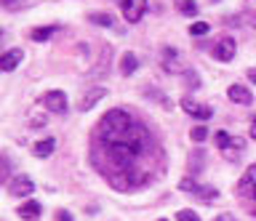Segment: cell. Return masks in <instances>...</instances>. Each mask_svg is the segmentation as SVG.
Segmentation results:
<instances>
[{"instance_id": "obj_1", "label": "cell", "mask_w": 256, "mask_h": 221, "mask_svg": "<svg viewBox=\"0 0 256 221\" xmlns=\"http://www.w3.org/2000/svg\"><path fill=\"white\" fill-rule=\"evenodd\" d=\"M152 136L144 125L126 109H110L99 120L96 128V160L104 157L107 168L104 173L112 176V184L118 179H134L139 187L147 179L144 157L150 155Z\"/></svg>"}, {"instance_id": "obj_2", "label": "cell", "mask_w": 256, "mask_h": 221, "mask_svg": "<svg viewBox=\"0 0 256 221\" xmlns=\"http://www.w3.org/2000/svg\"><path fill=\"white\" fill-rule=\"evenodd\" d=\"M235 53H238V45H235V37H230V35L219 37V43L214 45V59H219V61H232Z\"/></svg>"}, {"instance_id": "obj_3", "label": "cell", "mask_w": 256, "mask_h": 221, "mask_svg": "<svg viewBox=\"0 0 256 221\" xmlns=\"http://www.w3.org/2000/svg\"><path fill=\"white\" fill-rule=\"evenodd\" d=\"M144 11H147V0H123V16H126L128 24L142 21Z\"/></svg>"}, {"instance_id": "obj_4", "label": "cell", "mask_w": 256, "mask_h": 221, "mask_svg": "<svg viewBox=\"0 0 256 221\" xmlns=\"http://www.w3.org/2000/svg\"><path fill=\"white\" fill-rule=\"evenodd\" d=\"M182 109H184L187 115L198 117V120H208V117L214 115V109H211V107L198 104V101H195V99H190V96H184V99H182Z\"/></svg>"}, {"instance_id": "obj_5", "label": "cell", "mask_w": 256, "mask_h": 221, "mask_svg": "<svg viewBox=\"0 0 256 221\" xmlns=\"http://www.w3.org/2000/svg\"><path fill=\"white\" fill-rule=\"evenodd\" d=\"M104 96H107V88L96 85V88H91V91H86V93H83V99L78 101V109H80V112H88V109L96 107V104H99V101H102Z\"/></svg>"}, {"instance_id": "obj_6", "label": "cell", "mask_w": 256, "mask_h": 221, "mask_svg": "<svg viewBox=\"0 0 256 221\" xmlns=\"http://www.w3.org/2000/svg\"><path fill=\"white\" fill-rule=\"evenodd\" d=\"M8 192H11V197H30L32 192H35V181L22 176V179H14L11 187H8Z\"/></svg>"}, {"instance_id": "obj_7", "label": "cell", "mask_w": 256, "mask_h": 221, "mask_svg": "<svg viewBox=\"0 0 256 221\" xmlns=\"http://www.w3.org/2000/svg\"><path fill=\"white\" fill-rule=\"evenodd\" d=\"M46 107L56 115L67 112V96H64V91H48L46 93Z\"/></svg>"}, {"instance_id": "obj_8", "label": "cell", "mask_w": 256, "mask_h": 221, "mask_svg": "<svg viewBox=\"0 0 256 221\" xmlns=\"http://www.w3.org/2000/svg\"><path fill=\"white\" fill-rule=\"evenodd\" d=\"M19 64H22V51L19 48H11L0 56V72H11V69H16Z\"/></svg>"}, {"instance_id": "obj_9", "label": "cell", "mask_w": 256, "mask_h": 221, "mask_svg": "<svg viewBox=\"0 0 256 221\" xmlns=\"http://www.w3.org/2000/svg\"><path fill=\"white\" fill-rule=\"evenodd\" d=\"M227 96H230V101H235V104H251V101H254L251 91H248L246 85H238V83L227 88Z\"/></svg>"}, {"instance_id": "obj_10", "label": "cell", "mask_w": 256, "mask_h": 221, "mask_svg": "<svg viewBox=\"0 0 256 221\" xmlns=\"http://www.w3.org/2000/svg\"><path fill=\"white\" fill-rule=\"evenodd\" d=\"M163 69L166 72H187V69L182 67V61H179V53H176L174 48L163 51Z\"/></svg>"}, {"instance_id": "obj_11", "label": "cell", "mask_w": 256, "mask_h": 221, "mask_svg": "<svg viewBox=\"0 0 256 221\" xmlns=\"http://www.w3.org/2000/svg\"><path fill=\"white\" fill-rule=\"evenodd\" d=\"M19 216H22V221H38L40 219V203L27 200L24 205H19Z\"/></svg>"}, {"instance_id": "obj_12", "label": "cell", "mask_w": 256, "mask_h": 221, "mask_svg": "<svg viewBox=\"0 0 256 221\" xmlns=\"http://www.w3.org/2000/svg\"><path fill=\"white\" fill-rule=\"evenodd\" d=\"M214 141H216V147H219V149H224V152H227L230 147L243 149V141H235V139H232L227 131H216V133H214Z\"/></svg>"}, {"instance_id": "obj_13", "label": "cell", "mask_w": 256, "mask_h": 221, "mask_svg": "<svg viewBox=\"0 0 256 221\" xmlns=\"http://www.w3.org/2000/svg\"><path fill=\"white\" fill-rule=\"evenodd\" d=\"M56 29H59L56 24H48V27H35V29L30 32V37H32L35 43H43V40H48V37H51V35L56 32Z\"/></svg>"}, {"instance_id": "obj_14", "label": "cell", "mask_w": 256, "mask_h": 221, "mask_svg": "<svg viewBox=\"0 0 256 221\" xmlns=\"http://www.w3.org/2000/svg\"><path fill=\"white\" fill-rule=\"evenodd\" d=\"M54 149H56V141L54 139H43V141L35 144V157H40V160H43V157H51Z\"/></svg>"}, {"instance_id": "obj_15", "label": "cell", "mask_w": 256, "mask_h": 221, "mask_svg": "<svg viewBox=\"0 0 256 221\" xmlns=\"http://www.w3.org/2000/svg\"><path fill=\"white\" fill-rule=\"evenodd\" d=\"M136 67H139V59H136L134 53H126V56L120 59V72L123 75H134Z\"/></svg>"}, {"instance_id": "obj_16", "label": "cell", "mask_w": 256, "mask_h": 221, "mask_svg": "<svg viewBox=\"0 0 256 221\" xmlns=\"http://www.w3.org/2000/svg\"><path fill=\"white\" fill-rule=\"evenodd\" d=\"M176 8H179V13H184V16H198V3L195 0H174Z\"/></svg>"}, {"instance_id": "obj_17", "label": "cell", "mask_w": 256, "mask_h": 221, "mask_svg": "<svg viewBox=\"0 0 256 221\" xmlns=\"http://www.w3.org/2000/svg\"><path fill=\"white\" fill-rule=\"evenodd\" d=\"M195 195H198L200 203H214L216 197H219V189H216V187H198Z\"/></svg>"}, {"instance_id": "obj_18", "label": "cell", "mask_w": 256, "mask_h": 221, "mask_svg": "<svg viewBox=\"0 0 256 221\" xmlns=\"http://www.w3.org/2000/svg\"><path fill=\"white\" fill-rule=\"evenodd\" d=\"M254 187H256V165H251V168L246 171V176L238 184V189H240V192H248V189H254Z\"/></svg>"}, {"instance_id": "obj_19", "label": "cell", "mask_w": 256, "mask_h": 221, "mask_svg": "<svg viewBox=\"0 0 256 221\" xmlns=\"http://www.w3.org/2000/svg\"><path fill=\"white\" fill-rule=\"evenodd\" d=\"M88 21H94V24H99V27H112L115 24V19H112L110 13H91Z\"/></svg>"}, {"instance_id": "obj_20", "label": "cell", "mask_w": 256, "mask_h": 221, "mask_svg": "<svg viewBox=\"0 0 256 221\" xmlns=\"http://www.w3.org/2000/svg\"><path fill=\"white\" fill-rule=\"evenodd\" d=\"M208 29H211V27H208L206 21H195V24L190 27V35H195V37H203V35H208Z\"/></svg>"}, {"instance_id": "obj_21", "label": "cell", "mask_w": 256, "mask_h": 221, "mask_svg": "<svg viewBox=\"0 0 256 221\" xmlns=\"http://www.w3.org/2000/svg\"><path fill=\"white\" fill-rule=\"evenodd\" d=\"M176 221H200V216H198L195 211L184 208V211H179V213H176Z\"/></svg>"}, {"instance_id": "obj_22", "label": "cell", "mask_w": 256, "mask_h": 221, "mask_svg": "<svg viewBox=\"0 0 256 221\" xmlns=\"http://www.w3.org/2000/svg\"><path fill=\"white\" fill-rule=\"evenodd\" d=\"M190 136H192V141H198V144H200V141H206V139H208V131L203 128V125H198V128H192Z\"/></svg>"}, {"instance_id": "obj_23", "label": "cell", "mask_w": 256, "mask_h": 221, "mask_svg": "<svg viewBox=\"0 0 256 221\" xmlns=\"http://www.w3.org/2000/svg\"><path fill=\"white\" fill-rule=\"evenodd\" d=\"M200 184L198 181H192V179H182V184H179V189H184V192H195Z\"/></svg>"}, {"instance_id": "obj_24", "label": "cell", "mask_w": 256, "mask_h": 221, "mask_svg": "<svg viewBox=\"0 0 256 221\" xmlns=\"http://www.w3.org/2000/svg\"><path fill=\"white\" fill-rule=\"evenodd\" d=\"M8 171H11V165H8L6 157H0V181H6V179H8Z\"/></svg>"}, {"instance_id": "obj_25", "label": "cell", "mask_w": 256, "mask_h": 221, "mask_svg": "<svg viewBox=\"0 0 256 221\" xmlns=\"http://www.w3.org/2000/svg\"><path fill=\"white\" fill-rule=\"evenodd\" d=\"M184 80H187V85H200V80H198L195 72H184Z\"/></svg>"}, {"instance_id": "obj_26", "label": "cell", "mask_w": 256, "mask_h": 221, "mask_svg": "<svg viewBox=\"0 0 256 221\" xmlns=\"http://www.w3.org/2000/svg\"><path fill=\"white\" fill-rule=\"evenodd\" d=\"M56 221H72V213L70 211H56Z\"/></svg>"}, {"instance_id": "obj_27", "label": "cell", "mask_w": 256, "mask_h": 221, "mask_svg": "<svg viewBox=\"0 0 256 221\" xmlns=\"http://www.w3.org/2000/svg\"><path fill=\"white\" fill-rule=\"evenodd\" d=\"M0 3H3L6 8H11V11H16V5H19V0H0Z\"/></svg>"}, {"instance_id": "obj_28", "label": "cell", "mask_w": 256, "mask_h": 221, "mask_svg": "<svg viewBox=\"0 0 256 221\" xmlns=\"http://www.w3.org/2000/svg\"><path fill=\"white\" fill-rule=\"evenodd\" d=\"M30 125H46V115H43V117H32Z\"/></svg>"}, {"instance_id": "obj_29", "label": "cell", "mask_w": 256, "mask_h": 221, "mask_svg": "<svg viewBox=\"0 0 256 221\" xmlns=\"http://www.w3.org/2000/svg\"><path fill=\"white\" fill-rule=\"evenodd\" d=\"M248 80L256 85V67H254V69H248Z\"/></svg>"}, {"instance_id": "obj_30", "label": "cell", "mask_w": 256, "mask_h": 221, "mask_svg": "<svg viewBox=\"0 0 256 221\" xmlns=\"http://www.w3.org/2000/svg\"><path fill=\"white\" fill-rule=\"evenodd\" d=\"M246 21H251V24L256 27V13H248V16H246Z\"/></svg>"}, {"instance_id": "obj_31", "label": "cell", "mask_w": 256, "mask_h": 221, "mask_svg": "<svg viewBox=\"0 0 256 221\" xmlns=\"http://www.w3.org/2000/svg\"><path fill=\"white\" fill-rule=\"evenodd\" d=\"M251 139H256V120L251 123Z\"/></svg>"}, {"instance_id": "obj_32", "label": "cell", "mask_w": 256, "mask_h": 221, "mask_svg": "<svg viewBox=\"0 0 256 221\" xmlns=\"http://www.w3.org/2000/svg\"><path fill=\"white\" fill-rule=\"evenodd\" d=\"M214 221H235L232 216H219V219H214Z\"/></svg>"}, {"instance_id": "obj_33", "label": "cell", "mask_w": 256, "mask_h": 221, "mask_svg": "<svg viewBox=\"0 0 256 221\" xmlns=\"http://www.w3.org/2000/svg\"><path fill=\"white\" fill-rule=\"evenodd\" d=\"M251 213H254V216H256V208H251Z\"/></svg>"}, {"instance_id": "obj_34", "label": "cell", "mask_w": 256, "mask_h": 221, "mask_svg": "<svg viewBox=\"0 0 256 221\" xmlns=\"http://www.w3.org/2000/svg\"><path fill=\"white\" fill-rule=\"evenodd\" d=\"M158 221H168V219H158Z\"/></svg>"}]
</instances>
